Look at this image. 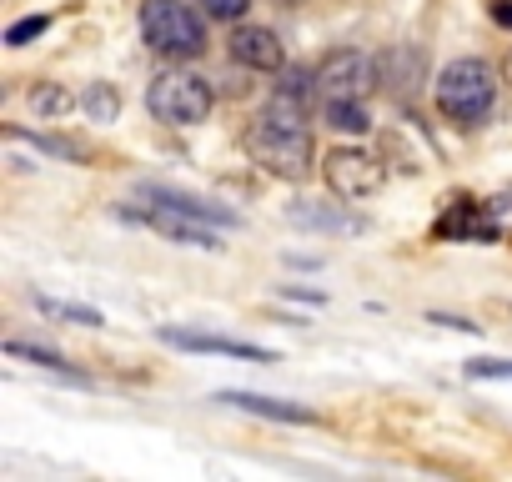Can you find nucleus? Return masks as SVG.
Here are the masks:
<instances>
[{"mask_svg": "<svg viewBox=\"0 0 512 482\" xmlns=\"http://www.w3.org/2000/svg\"><path fill=\"white\" fill-rule=\"evenodd\" d=\"M246 156L262 166L267 176H282V181H307L312 166H317L312 131L297 126V121H282L272 111H262L246 126Z\"/></svg>", "mask_w": 512, "mask_h": 482, "instance_id": "f257e3e1", "label": "nucleus"}, {"mask_svg": "<svg viewBox=\"0 0 512 482\" xmlns=\"http://www.w3.org/2000/svg\"><path fill=\"white\" fill-rule=\"evenodd\" d=\"M497 101V71L477 56H457L437 76V111L457 126H482Z\"/></svg>", "mask_w": 512, "mask_h": 482, "instance_id": "f03ea898", "label": "nucleus"}, {"mask_svg": "<svg viewBox=\"0 0 512 482\" xmlns=\"http://www.w3.org/2000/svg\"><path fill=\"white\" fill-rule=\"evenodd\" d=\"M141 41L166 61H191L206 51V26L186 0H141Z\"/></svg>", "mask_w": 512, "mask_h": 482, "instance_id": "7ed1b4c3", "label": "nucleus"}, {"mask_svg": "<svg viewBox=\"0 0 512 482\" xmlns=\"http://www.w3.org/2000/svg\"><path fill=\"white\" fill-rule=\"evenodd\" d=\"M211 86L196 76V71H156L151 86H146V111L166 126H201L211 116Z\"/></svg>", "mask_w": 512, "mask_h": 482, "instance_id": "20e7f679", "label": "nucleus"}, {"mask_svg": "<svg viewBox=\"0 0 512 482\" xmlns=\"http://www.w3.org/2000/svg\"><path fill=\"white\" fill-rule=\"evenodd\" d=\"M317 86H322V101H347V96H362L367 101V91L382 86V66L362 46H337V51L322 56Z\"/></svg>", "mask_w": 512, "mask_h": 482, "instance_id": "39448f33", "label": "nucleus"}, {"mask_svg": "<svg viewBox=\"0 0 512 482\" xmlns=\"http://www.w3.org/2000/svg\"><path fill=\"white\" fill-rule=\"evenodd\" d=\"M322 176H327L332 196H342V201H367V196H377V191L387 186L382 156H372V151H362V146H337V151H327V156H322Z\"/></svg>", "mask_w": 512, "mask_h": 482, "instance_id": "423d86ee", "label": "nucleus"}, {"mask_svg": "<svg viewBox=\"0 0 512 482\" xmlns=\"http://www.w3.org/2000/svg\"><path fill=\"white\" fill-rule=\"evenodd\" d=\"M141 201H146L141 221H146V226H156L161 236L181 241V247H206V252H221V226H216V221H206V216H196V211H186V206H176V201L146 196V191H141Z\"/></svg>", "mask_w": 512, "mask_h": 482, "instance_id": "0eeeda50", "label": "nucleus"}, {"mask_svg": "<svg viewBox=\"0 0 512 482\" xmlns=\"http://www.w3.org/2000/svg\"><path fill=\"white\" fill-rule=\"evenodd\" d=\"M161 342L176 352H201V357H241V362H277V352L256 347V342H236V337H216V332H191V327H161Z\"/></svg>", "mask_w": 512, "mask_h": 482, "instance_id": "6e6552de", "label": "nucleus"}, {"mask_svg": "<svg viewBox=\"0 0 512 482\" xmlns=\"http://www.w3.org/2000/svg\"><path fill=\"white\" fill-rule=\"evenodd\" d=\"M432 236H437V241H497L492 206H482V201H472V196H457V201L437 216Z\"/></svg>", "mask_w": 512, "mask_h": 482, "instance_id": "1a4fd4ad", "label": "nucleus"}, {"mask_svg": "<svg viewBox=\"0 0 512 482\" xmlns=\"http://www.w3.org/2000/svg\"><path fill=\"white\" fill-rule=\"evenodd\" d=\"M231 61L246 66V71H282L287 66V51H282V36L272 26H251L241 21L231 31Z\"/></svg>", "mask_w": 512, "mask_h": 482, "instance_id": "9d476101", "label": "nucleus"}, {"mask_svg": "<svg viewBox=\"0 0 512 482\" xmlns=\"http://www.w3.org/2000/svg\"><path fill=\"white\" fill-rule=\"evenodd\" d=\"M377 66H382V91L392 101H412L422 91V81H427V56L417 46H392Z\"/></svg>", "mask_w": 512, "mask_h": 482, "instance_id": "9b49d317", "label": "nucleus"}, {"mask_svg": "<svg viewBox=\"0 0 512 482\" xmlns=\"http://www.w3.org/2000/svg\"><path fill=\"white\" fill-rule=\"evenodd\" d=\"M216 402L251 412V417H267V422H292V427H317V412L287 397H262V392H216Z\"/></svg>", "mask_w": 512, "mask_h": 482, "instance_id": "f8f14e48", "label": "nucleus"}, {"mask_svg": "<svg viewBox=\"0 0 512 482\" xmlns=\"http://www.w3.org/2000/svg\"><path fill=\"white\" fill-rule=\"evenodd\" d=\"M322 116H327V126H332V131H342V136H367V131H372V111H367V101H362V96L322 101Z\"/></svg>", "mask_w": 512, "mask_h": 482, "instance_id": "ddd939ff", "label": "nucleus"}, {"mask_svg": "<svg viewBox=\"0 0 512 482\" xmlns=\"http://www.w3.org/2000/svg\"><path fill=\"white\" fill-rule=\"evenodd\" d=\"M146 196H161V201H176V206H186V211H196V216H206V221H216L221 231L226 226H236V211H226L221 201H206V196H191V191H171V186H141Z\"/></svg>", "mask_w": 512, "mask_h": 482, "instance_id": "4468645a", "label": "nucleus"}, {"mask_svg": "<svg viewBox=\"0 0 512 482\" xmlns=\"http://www.w3.org/2000/svg\"><path fill=\"white\" fill-rule=\"evenodd\" d=\"M31 302H36V312H41V317H51V322H66V327H106V317H101L96 307L61 302V297H46V292H36Z\"/></svg>", "mask_w": 512, "mask_h": 482, "instance_id": "2eb2a0df", "label": "nucleus"}, {"mask_svg": "<svg viewBox=\"0 0 512 482\" xmlns=\"http://www.w3.org/2000/svg\"><path fill=\"white\" fill-rule=\"evenodd\" d=\"M277 76H282V81H277V96H287V101H297V106H307V111L322 101L317 71H307V66H282Z\"/></svg>", "mask_w": 512, "mask_h": 482, "instance_id": "dca6fc26", "label": "nucleus"}, {"mask_svg": "<svg viewBox=\"0 0 512 482\" xmlns=\"http://www.w3.org/2000/svg\"><path fill=\"white\" fill-rule=\"evenodd\" d=\"M6 136L21 141V146H31V151H41V156H56V161H66V166H81V146H71V141H61V136L26 131V126H6Z\"/></svg>", "mask_w": 512, "mask_h": 482, "instance_id": "f3484780", "label": "nucleus"}, {"mask_svg": "<svg viewBox=\"0 0 512 482\" xmlns=\"http://www.w3.org/2000/svg\"><path fill=\"white\" fill-rule=\"evenodd\" d=\"M292 221H297V226H312V231H362L357 216H342V211L312 206V201H297V206H292Z\"/></svg>", "mask_w": 512, "mask_h": 482, "instance_id": "a211bd4d", "label": "nucleus"}, {"mask_svg": "<svg viewBox=\"0 0 512 482\" xmlns=\"http://www.w3.org/2000/svg\"><path fill=\"white\" fill-rule=\"evenodd\" d=\"M81 111H86L91 121H116V116H121V91H116L111 81H91V86L81 91Z\"/></svg>", "mask_w": 512, "mask_h": 482, "instance_id": "6ab92c4d", "label": "nucleus"}, {"mask_svg": "<svg viewBox=\"0 0 512 482\" xmlns=\"http://www.w3.org/2000/svg\"><path fill=\"white\" fill-rule=\"evenodd\" d=\"M81 101L66 91V86H56V81H41V86H31V111L36 116H66V111H76Z\"/></svg>", "mask_w": 512, "mask_h": 482, "instance_id": "aec40b11", "label": "nucleus"}, {"mask_svg": "<svg viewBox=\"0 0 512 482\" xmlns=\"http://www.w3.org/2000/svg\"><path fill=\"white\" fill-rule=\"evenodd\" d=\"M6 357H21V362H31V367H46V372H61V377H76V367L61 357V352H51V347H31V342H6Z\"/></svg>", "mask_w": 512, "mask_h": 482, "instance_id": "412c9836", "label": "nucleus"}, {"mask_svg": "<svg viewBox=\"0 0 512 482\" xmlns=\"http://www.w3.org/2000/svg\"><path fill=\"white\" fill-rule=\"evenodd\" d=\"M467 377L472 382H512V362L507 357H477V362H467Z\"/></svg>", "mask_w": 512, "mask_h": 482, "instance_id": "4be33fe9", "label": "nucleus"}, {"mask_svg": "<svg viewBox=\"0 0 512 482\" xmlns=\"http://www.w3.org/2000/svg\"><path fill=\"white\" fill-rule=\"evenodd\" d=\"M51 31V16H26V21H16L11 31H6V46H31V41H41Z\"/></svg>", "mask_w": 512, "mask_h": 482, "instance_id": "5701e85b", "label": "nucleus"}, {"mask_svg": "<svg viewBox=\"0 0 512 482\" xmlns=\"http://www.w3.org/2000/svg\"><path fill=\"white\" fill-rule=\"evenodd\" d=\"M246 6H251V0H201V11L216 16V21H241Z\"/></svg>", "mask_w": 512, "mask_h": 482, "instance_id": "b1692460", "label": "nucleus"}, {"mask_svg": "<svg viewBox=\"0 0 512 482\" xmlns=\"http://www.w3.org/2000/svg\"><path fill=\"white\" fill-rule=\"evenodd\" d=\"M427 322H432V327H447V332H467V337H482V327H477V322H467V317H452V312H427Z\"/></svg>", "mask_w": 512, "mask_h": 482, "instance_id": "393cba45", "label": "nucleus"}, {"mask_svg": "<svg viewBox=\"0 0 512 482\" xmlns=\"http://www.w3.org/2000/svg\"><path fill=\"white\" fill-rule=\"evenodd\" d=\"M492 21H497L502 31H512V0H492Z\"/></svg>", "mask_w": 512, "mask_h": 482, "instance_id": "a878e982", "label": "nucleus"}]
</instances>
